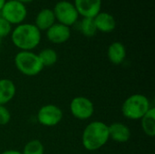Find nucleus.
<instances>
[{
    "label": "nucleus",
    "mask_w": 155,
    "mask_h": 154,
    "mask_svg": "<svg viewBox=\"0 0 155 154\" xmlns=\"http://www.w3.org/2000/svg\"><path fill=\"white\" fill-rule=\"evenodd\" d=\"M11 39L21 51H32L41 41V31L33 24H20L12 31Z\"/></svg>",
    "instance_id": "1"
},
{
    "label": "nucleus",
    "mask_w": 155,
    "mask_h": 154,
    "mask_svg": "<svg viewBox=\"0 0 155 154\" xmlns=\"http://www.w3.org/2000/svg\"><path fill=\"white\" fill-rule=\"evenodd\" d=\"M109 139L108 125L103 122L94 121L84 128L82 135V143L84 149L94 152L104 146Z\"/></svg>",
    "instance_id": "2"
},
{
    "label": "nucleus",
    "mask_w": 155,
    "mask_h": 154,
    "mask_svg": "<svg viewBox=\"0 0 155 154\" xmlns=\"http://www.w3.org/2000/svg\"><path fill=\"white\" fill-rule=\"evenodd\" d=\"M150 100L143 94L129 96L122 105L123 115L130 120H141L151 109Z\"/></svg>",
    "instance_id": "3"
},
{
    "label": "nucleus",
    "mask_w": 155,
    "mask_h": 154,
    "mask_svg": "<svg viewBox=\"0 0 155 154\" xmlns=\"http://www.w3.org/2000/svg\"><path fill=\"white\" fill-rule=\"evenodd\" d=\"M15 64L17 70L26 76H35L44 68L38 55L32 51L18 52L15 56Z\"/></svg>",
    "instance_id": "4"
},
{
    "label": "nucleus",
    "mask_w": 155,
    "mask_h": 154,
    "mask_svg": "<svg viewBox=\"0 0 155 154\" xmlns=\"http://www.w3.org/2000/svg\"><path fill=\"white\" fill-rule=\"evenodd\" d=\"M53 11L55 16V20L66 26L74 25L79 16L74 5L66 0L58 1L55 4Z\"/></svg>",
    "instance_id": "5"
},
{
    "label": "nucleus",
    "mask_w": 155,
    "mask_h": 154,
    "mask_svg": "<svg viewBox=\"0 0 155 154\" xmlns=\"http://www.w3.org/2000/svg\"><path fill=\"white\" fill-rule=\"evenodd\" d=\"M1 16L11 25H20L26 17L27 10L25 4L16 0L5 1L1 9Z\"/></svg>",
    "instance_id": "6"
},
{
    "label": "nucleus",
    "mask_w": 155,
    "mask_h": 154,
    "mask_svg": "<svg viewBox=\"0 0 155 154\" xmlns=\"http://www.w3.org/2000/svg\"><path fill=\"white\" fill-rule=\"evenodd\" d=\"M70 111L78 120H87L94 114V106L92 101L84 96L74 97L70 103Z\"/></svg>",
    "instance_id": "7"
},
{
    "label": "nucleus",
    "mask_w": 155,
    "mask_h": 154,
    "mask_svg": "<svg viewBox=\"0 0 155 154\" xmlns=\"http://www.w3.org/2000/svg\"><path fill=\"white\" fill-rule=\"evenodd\" d=\"M63 118L62 110L54 104H46L42 106L37 113L38 122L46 127L57 125Z\"/></svg>",
    "instance_id": "8"
},
{
    "label": "nucleus",
    "mask_w": 155,
    "mask_h": 154,
    "mask_svg": "<svg viewBox=\"0 0 155 154\" xmlns=\"http://www.w3.org/2000/svg\"><path fill=\"white\" fill-rule=\"evenodd\" d=\"M74 5L79 15L94 18L101 12L102 0H74Z\"/></svg>",
    "instance_id": "9"
},
{
    "label": "nucleus",
    "mask_w": 155,
    "mask_h": 154,
    "mask_svg": "<svg viewBox=\"0 0 155 154\" xmlns=\"http://www.w3.org/2000/svg\"><path fill=\"white\" fill-rule=\"evenodd\" d=\"M47 39L54 44L65 43L71 36V30L69 26L60 23H54L50 28L46 30Z\"/></svg>",
    "instance_id": "10"
},
{
    "label": "nucleus",
    "mask_w": 155,
    "mask_h": 154,
    "mask_svg": "<svg viewBox=\"0 0 155 154\" xmlns=\"http://www.w3.org/2000/svg\"><path fill=\"white\" fill-rule=\"evenodd\" d=\"M109 138L116 143H126L131 138V131L128 126L122 123H114L108 125Z\"/></svg>",
    "instance_id": "11"
},
{
    "label": "nucleus",
    "mask_w": 155,
    "mask_h": 154,
    "mask_svg": "<svg viewBox=\"0 0 155 154\" xmlns=\"http://www.w3.org/2000/svg\"><path fill=\"white\" fill-rule=\"evenodd\" d=\"M95 27L98 31L103 33H110L115 29L116 22L110 13L100 12L94 17Z\"/></svg>",
    "instance_id": "12"
},
{
    "label": "nucleus",
    "mask_w": 155,
    "mask_h": 154,
    "mask_svg": "<svg viewBox=\"0 0 155 154\" xmlns=\"http://www.w3.org/2000/svg\"><path fill=\"white\" fill-rule=\"evenodd\" d=\"M55 23V16L54 11L50 8H44L38 12L35 16V25L41 30H47Z\"/></svg>",
    "instance_id": "13"
},
{
    "label": "nucleus",
    "mask_w": 155,
    "mask_h": 154,
    "mask_svg": "<svg viewBox=\"0 0 155 154\" xmlns=\"http://www.w3.org/2000/svg\"><path fill=\"white\" fill-rule=\"evenodd\" d=\"M109 61L114 64H121L126 57L125 46L120 42L112 43L107 50Z\"/></svg>",
    "instance_id": "14"
},
{
    "label": "nucleus",
    "mask_w": 155,
    "mask_h": 154,
    "mask_svg": "<svg viewBox=\"0 0 155 154\" xmlns=\"http://www.w3.org/2000/svg\"><path fill=\"white\" fill-rule=\"evenodd\" d=\"M16 88L10 79H0V105L9 103L15 96Z\"/></svg>",
    "instance_id": "15"
},
{
    "label": "nucleus",
    "mask_w": 155,
    "mask_h": 154,
    "mask_svg": "<svg viewBox=\"0 0 155 154\" xmlns=\"http://www.w3.org/2000/svg\"><path fill=\"white\" fill-rule=\"evenodd\" d=\"M142 128L144 133L150 137L155 135V108L151 107L147 113L141 119Z\"/></svg>",
    "instance_id": "16"
},
{
    "label": "nucleus",
    "mask_w": 155,
    "mask_h": 154,
    "mask_svg": "<svg viewBox=\"0 0 155 154\" xmlns=\"http://www.w3.org/2000/svg\"><path fill=\"white\" fill-rule=\"evenodd\" d=\"M37 55L44 67H49V66L54 65L57 62V59H58L57 53L52 48L43 49Z\"/></svg>",
    "instance_id": "17"
},
{
    "label": "nucleus",
    "mask_w": 155,
    "mask_h": 154,
    "mask_svg": "<svg viewBox=\"0 0 155 154\" xmlns=\"http://www.w3.org/2000/svg\"><path fill=\"white\" fill-rule=\"evenodd\" d=\"M79 30L81 31V33L84 35H85L87 37L94 36L97 32V29H96L95 25H94V18L83 17L82 21L79 24Z\"/></svg>",
    "instance_id": "18"
},
{
    "label": "nucleus",
    "mask_w": 155,
    "mask_h": 154,
    "mask_svg": "<svg viewBox=\"0 0 155 154\" xmlns=\"http://www.w3.org/2000/svg\"><path fill=\"white\" fill-rule=\"evenodd\" d=\"M23 154H44L45 153V148L43 143L38 140H32L28 142L24 150Z\"/></svg>",
    "instance_id": "19"
},
{
    "label": "nucleus",
    "mask_w": 155,
    "mask_h": 154,
    "mask_svg": "<svg viewBox=\"0 0 155 154\" xmlns=\"http://www.w3.org/2000/svg\"><path fill=\"white\" fill-rule=\"evenodd\" d=\"M12 31V25L5 18L0 16V37L7 36Z\"/></svg>",
    "instance_id": "20"
},
{
    "label": "nucleus",
    "mask_w": 155,
    "mask_h": 154,
    "mask_svg": "<svg viewBox=\"0 0 155 154\" xmlns=\"http://www.w3.org/2000/svg\"><path fill=\"white\" fill-rule=\"evenodd\" d=\"M11 114L5 105H0V125H5L9 123Z\"/></svg>",
    "instance_id": "21"
},
{
    "label": "nucleus",
    "mask_w": 155,
    "mask_h": 154,
    "mask_svg": "<svg viewBox=\"0 0 155 154\" xmlns=\"http://www.w3.org/2000/svg\"><path fill=\"white\" fill-rule=\"evenodd\" d=\"M1 154H23L22 152H18V151H15V150H7V151H5L3 152Z\"/></svg>",
    "instance_id": "22"
},
{
    "label": "nucleus",
    "mask_w": 155,
    "mask_h": 154,
    "mask_svg": "<svg viewBox=\"0 0 155 154\" xmlns=\"http://www.w3.org/2000/svg\"><path fill=\"white\" fill-rule=\"evenodd\" d=\"M5 3V0H0V11H1V9L3 8Z\"/></svg>",
    "instance_id": "23"
},
{
    "label": "nucleus",
    "mask_w": 155,
    "mask_h": 154,
    "mask_svg": "<svg viewBox=\"0 0 155 154\" xmlns=\"http://www.w3.org/2000/svg\"><path fill=\"white\" fill-rule=\"evenodd\" d=\"M16 1H18V2H21V3L25 4V3H29V2H31V1H33V0H16Z\"/></svg>",
    "instance_id": "24"
},
{
    "label": "nucleus",
    "mask_w": 155,
    "mask_h": 154,
    "mask_svg": "<svg viewBox=\"0 0 155 154\" xmlns=\"http://www.w3.org/2000/svg\"><path fill=\"white\" fill-rule=\"evenodd\" d=\"M1 43H2V38L0 37V44H1Z\"/></svg>",
    "instance_id": "25"
}]
</instances>
